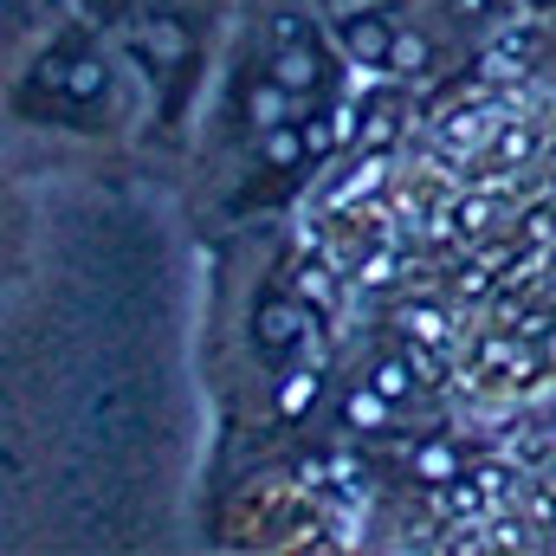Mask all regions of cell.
Returning <instances> with one entry per match:
<instances>
[{
	"instance_id": "6da1fadb",
	"label": "cell",
	"mask_w": 556,
	"mask_h": 556,
	"mask_svg": "<svg viewBox=\"0 0 556 556\" xmlns=\"http://www.w3.org/2000/svg\"><path fill=\"white\" fill-rule=\"evenodd\" d=\"M266 72H273L304 111H317V104L337 91V65H330L324 39H317L304 20H278L273 26V59H266Z\"/></svg>"
},
{
	"instance_id": "7a4b0ae2",
	"label": "cell",
	"mask_w": 556,
	"mask_h": 556,
	"mask_svg": "<svg viewBox=\"0 0 556 556\" xmlns=\"http://www.w3.org/2000/svg\"><path fill=\"white\" fill-rule=\"evenodd\" d=\"M104 85H111V72H104L98 46H91L85 33L59 39V46L39 59V72H33V91H52V111H59V117H78L85 104H98Z\"/></svg>"
},
{
	"instance_id": "3957f363",
	"label": "cell",
	"mask_w": 556,
	"mask_h": 556,
	"mask_svg": "<svg viewBox=\"0 0 556 556\" xmlns=\"http://www.w3.org/2000/svg\"><path fill=\"white\" fill-rule=\"evenodd\" d=\"M330 39L350 65L363 72H395V46H402V13L382 0H356L343 13H330Z\"/></svg>"
},
{
	"instance_id": "277c9868",
	"label": "cell",
	"mask_w": 556,
	"mask_h": 556,
	"mask_svg": "<svg viewBox=\"0 0 556 556\" xmlns=\"http://www.w3.org/2000/svg\"><path fill=\"white\" fill-rule=\"evenodd\" d=\"M304 337H311V311H304L298 298H266V304L253 311V350H260L273 369H285V363L304 350Z\"/></svg>"
},
{
	"instance_id": "5b68a950",
	"label": "cell",
	"mask_w": 556,
	"mask_h": 556,
	"mask_svg": "<svg viewBox=\"0 0 556 556\" xmlns=\"http://www.w3.org/2000/svg\"><path fill=\"white\" fill-rule=\"evenodd\" d=\"M415 479H427V485H453V479H459V446L427 440V446L415 453Z\"/></svg>"
},
{
	"instance_id": "8992f818",
	"label": "cell",
	"mask_w": 556,
	"mask_h": 556,
	"mask_svg": "<svg viewBox=\"0 0 556 556\" xmlns=\"http://www.w3.org/2000/svg\"><path fill=\"white\" fill-rule=\"evenodd\" d=\"M369 382H376L389 402H408V389H415V376H408V356H376Z\"/></svg>"
},
{
	"instance_id": "52a82bcc",
	"label": "cell",
	"mask_w": 556,
	"mask_h": 556,
	"mask_svg": "<svg viewBox=\"0 0 556 556\" xmlns=\"http://www.w3.org/2000/svg\"><path fill=\"white\" fill-rule=\"evenodd\" d=\"M311 395H317V376H311V369H291V382L278 389V415L298 420L304 408H311Z\"/></svg>"
}]
</instances>
